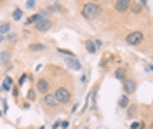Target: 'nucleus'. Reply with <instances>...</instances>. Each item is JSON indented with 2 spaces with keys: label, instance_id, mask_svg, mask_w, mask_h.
<instances>
[{
  "label": "nucleus",
  "instance_id": "f257e3e1",
  "mask_svg": "<svg viewBox=\"0 0 153 129\" xmlns=\"http://www.w3.org/2000/svg\"><path fill=\"white\" fill-rule=\"evenodd\" d=\"M101 12H103L101 5H97V4H94V2H89V4H85V5L82 7V18L91 21V19L99 18V16H101Z\"/></svg>",
  "mask_w": 153,
  "mask_h": 129
},
{
  "label": "nucleus",
  "instance_id": "f03ea898",
  "mask_svg": "<svg viewBox=\"0 0 153 129\" xmlns=\"http://www.w3.org/2000/svg\"><path fill=\"white\" fill-rule=\"evenodd\" d=\"M56 99L59 101V105H68L71 101V92L66 89V87H57L56 92H54Z\"/></svg>",
  "mask_w": 153,
  "mask_h": 129
},
{
  "label": "nucleus",
  "instance_id": "7ed1b4c3",
  "mask_svg": "<svg viewBox=\"0 0 153 129\" xmlns=\"http://www.w3.org/2000/svg\"><path fill=\"white\" fill-rule=\"evenodd\" d=\"M143 40H144V33L143 31H131V33L125 37L127 45H139Z\"/></svg>",
  "mask_w": 153,
  "mask_h": 129
},
{
  "label": "nucleus",
  "instance_id": "20e7f679",
  "mask_svg": "<svg viewBox=\"0 0 153 129\" xmlns=\"http://www.w3.org/2000/svg\"><path fill=\"white\" fill-rule=\"evenodd\" d=\"M42 103H44V107H47V108H57V107H59V101H57L56 96L51 94V92H45V94H44Z\"/></svg>",
  "mask_w": 153,
  "mask_h": 129
},
{
  "label": "nucleus",
  "instance_id": "39448f33",
  "mask_svg": "<svg viewBox=\"0 0 153 129\" xmlns=\"http://www.w3.org/2000/svg\"><path fill=\"white\" fill-rule=\"evenodd\" d=\"M136 89H137V82H136V80L124 79V92L127 94V96L134 94V92H136Z\"/></svg>",
  "mask_w": 153,
  "mask_h": 129
},
{
  "label": "nucleus",
  "instance_id": "423d86ee",
  "mask_svg": "<svg viewBox=\"0 0 153 129\" xmlns=\"http://www.w3.org/2000/svg\"><path fill=\"white\" fill-rule=\"evenodd\" d=\"M35 28H37L38 31H49L52 28V21L49 19V18H42V19H38L37 23H35Z\"/></svg>",
  "mask_w": 153,
  "mask_h": 129
},
{
  "label": "nucleus",
  "instance_id": "0eeeda50",
  "mask_svg": "<svg viewBox=\"0 0 153 129\" xmlns=\"http://www.w3.org/2000/svg\"><path fill=\"white\" fill-rule=\"evenodd\" d=\"M132 5V0H115V9L117 12H127Z\"/></svg>",
  "mask_w": 153,
  "mask_h": 129
},
{
  "label": "nucleus",
  "instance_id": "6e6552de",
  "mask_svg": "<svg viewBox=\"0 0 153 129\" xmlns=\"http://www.w3.org/2000/svg\"><path fill=\"white\" fill-rule=\"evenodd\" d=\"M66 65H68V66H70L71 70H75V72H78V70L82 68L80 61L76 60L75 56H66Z\"/></svg>",
  "mask_w": 153,
  "mask_h": 129
},
{
  "label": "nucleus",
  "instance_id": "1a4fd4ad",
  "mask_svg": "<svg viewBox=\"0 0 153 129\" xmlns=\"http://www.w3.org/2000/svg\"><path fill=\"white\" fill-rule=\"evenodd\" d=\"M37 91H38V92H42V94L49 92V82H47V80H45V79L37 80Z\"/></svg>",
  "mask_w": 153,
  "mask_h": 129
},
{
  "label": "nucleus",
  "instance_id": "9d476101",
  "mask_svg": "<svg viewBox=\"0 0 153 129\" xmlns=\"http://www.w3.org/2000/svg\"><path fill=\"white\" fill-rule=\"evenodd\" d=\"M129 105H131V99H129V96H127V94H122V96L118 98V107H120V108H127Z\"/></svg>",
  "mask_w": 153,
  "mask_h": 129
},
{
  "label": "nucleus",
  "instance_id": "9b49d317",
  "mask_svg": "<svg viewBox=\"0 0 153 129\" xmlns=\"http://www.w3.org/2000/svg\"><path fill=\"white\" fill-rule=\"evenodd\" d=\"M125 75H127V70H125V68H118V70H115V79L124 80V79H125Z\"/></svg>",
  "mask_w": 153,
  "mask_h": 129
},
{
  "label": "nucleus",
  "instance_id": "f8f14e48",
  "mask_svg": "<svg viewBox=\"0 0 153 129\" xmlns=\"http://www.w3.org/2000/svg\"><path fill=\"white\" fill-rule=\"evenodd\" d=\"M111 60H113V56H111V54H105V58L99 61V66H101V68H106V66H108V63H110Z\"/></svg>",
  "mask_w": 153,
  "mask_h": 129
},
{
  "label": "nucleus",
  "instance_id": "ddd939ff",
  "mask_svg": "<svg viewBox=\"0 0 153 129\" xmlns=\"http://www.w3.org/2000/svg\"><path fill=\"white\" fill-rule=\"evenodd\" d=\"M28 49L31 51V52H37V51H44L45 49V45H44V44H30Z\"/></svg>",
  "mask_w": 153,
  "mask_h": 129
},
{
  "label": "nucleus",
  "instance_id": "4468645a",
  "mask_svg": "<svg viewBox=\"0 0 153 129\" xmlns=\"http://www.w3.org/2000/svg\"><path fill=\"white\" fill-rule=\"evenodd\" d=\"M10 86H12V79H10V77H5V79H4V84H2V89L9 91Z\"/></svg>",
  "mask_w": 153,
  "mask_h": 129
},
{
  "label": "nucleus",
  "instance_id": "2eb2a0df",
  "mask_svg": "<svg viewBox=\"0 0 153 129\" xmlns=\"http://www.w3.org/2000/svg\"><path fill=\"white\" fill-rule=\"evenodd\" d=\"M85 47H87V51H89V52H91V54H94L96 51V47H94V42H92V40H85Z\"/></svg>",
  "mask_w": 153,
  "mask_h": 129
},
{
  "label": "nucleus",
  "instance_id": "dca6fc26",
  "mask_svg": "<svg viewBox=\"0 0 153 129\" xmlns=\"http://www.w3.org/2000/svg\"><path fill=\"white\" fill-rule=\"evenodd\" d=\"M136 110H137V107H134V105H129L127 107V117L129 119H132L134 115H136Z\"/></svg>",
  "mask_w": 153,
  "mask_h": 129
},
{
  "label": "nucleus",
  "instance_id": "f3484780",
  "mask_svg": "<svg viewBox=\"0 0 153 129\" xmlns=\"http://www.w3.org/2000/svg\"><path fill=\"white\" fill-rule=\"evenodd\" d=\"M21 18H23V10H21V9H14V12H12V19L19 21Z\"/></svg>",
  "mask_w": 153,
  "mask_h": 129
},
{
  "label": "nucleus",
  "instance_id": "a211bd4d",
  "mask_svg": "<svg viewBox=\"0 0 153 129\" xmlns=\"http://www.w3.org/2000/svg\"><path fill=\"white\" fill-rule=\"evenodd\" d=\"M9 30H10V25H9V23H4V25L0 26V35H4V33H9Z\"/></svg>",
  "mask_w": 153,
  "mask_h": 129
},
{
  "label": "nucleus",
  "instance_id": "6ab92c4d",
  "mask_svg": "<svg viewBox=\"0 0 153 129\" xmlns=\"http://www.w3.org/2000/svg\"><path fill=\"white\" fill-rule=\"evenodd\" d=\"M9 52H7V51H4V52H0V61H2V63H7V61H9Z\"/></svg>",
  "mask_w": 153,
  "mask_h": 129
},
{
  "label": "nucleus",
  "instance_id": "aec40b11",
  "mask_svg": "<svg viewBox=\"0 0 153 129\" xmlns=\"http://www.w3.org/2000/svg\"><path fill=\"white\" fill-rule=\"evenodd\" d=\"M144 126H146L144 122H132L131 124V129H139V128H144Z\"/></svg>",
  "mask_w": 153,
  "mask_h": 129
},
{
  "label": "nucleus",
  "instance_id": "412c9836",
  "mask_svg": "<svg viewBox=\"0 0 153 129\" xmlns=\"http://www.w3.org/2000/svg\"><path fill=\"white\" fill-rule=\"evenodd\" d=\"M26 98H28V101H33V99H35V91L30 89L28 92H26Z\"/></svg>",
  "mask_w": 153,
  "mask_h": 129
},
{
  "label": "nucleus",
  "instance_id": "4be33fe9",
  "mask_svg": "<svg viewBox=\"0 0 153 129\" xmlns=\"http://www.w3.org/2000/svg\"><path fill=\"white\" fill-rule=\"evenodd\" d=\"M57 52H61V54H66V56H75L71 51H68V49H57Z\"/></svg>",
  "mask_w": 153,
  "mask_h": 129
},
{
  "label": "nucleus",
  "instance_id": "5701e85b",
  "mask_svg": "<svg viewBox=\"0 0 153 129\" xmlns=\"http://www.w3.org/2000/svg\"><path fill=\"white\" fill-rule=\"evenodd\" d=\"M92 42H94V47H96V49H101V47H103V40L97 39V40H92Z\"/></svg>",
  "mask_w": 153,
  "mask_h": 129
},
{
  "label": "nucleus",
  "instance_id": "b1692460",
  "mask_svg": "<svg viewBox=\"0 0 153 129\" xmlns=\"http://www.w3.org/2000/svg\"><path fill=\"white\" fill-rule=\"evenodd\" d=\"M26 7H28V9H33V7H35V0H28V2H26Z\"/></svg>",
  "mask_w": 153,
  "mask_h": 129
},
{
  "label": "nucleus",
  "instance_id": "393cba45",
  "mask_svg": "<svg viewBox=\"0 0 153 129\" xmlns=\"http://www.w3.org/2000/svg\"><path fill=\"white\" fill-rule=\"evenodd\" d=\"M141 7H143L141 4H136V5L132 7V12H139V10H141Z\"/></svg>",
  "mask_w": 153,
  "mask_h": 129
},
{
  "label": "nucleus",
  "instance_id": "a878e982",
  "mask_svg": "<svg viewBox=\"0 0 153 129\" xmlns=\"http://www.w3.org/2000/svg\"><path fill=\"white\" fill-rule=\"evenodd\" d=\"M68 126H70V122H68V120H63V122H61V126H59V128H63V129H66Z\"/></svg>",
  "mask_w": 153,
  "mask_h": 129
},
{
  "label": "nucleus",
  "instance_id": "bb28decb",
  "mask_svg": "<svg viewBox=\"0 0 153 129\" xmlns=\"http://www.w3.org/2000/svg\"><path fill=\"white\" fill-rule=\"evenodd\" d=\"M26 79H28V75H21V79H19V86H23V82H25Z\"/></svg>",
  "mask_w": 153,
  "mask_h": 129
},
{
  "label": "nucleus",
  "instance_id": "cd10ccee",
  "mask_svg": "<svg viewBox=\"0 0 153 129\" xmlns=\"http://www.w3.org/2000/svg\"><path fill=\"white\" fill-rule=\"evenodd\" d=\"M59 126H61V120H56V122L52 124V129H57V128H59Z\"/></svg>",
  "mask_w": 153,
  "mask_h": 129
},
{
  "label": "nucleus",
  "instance_id": "c85d7f7f",
  "mask_svg": "<svg viewBox=\"0 0 153 129\" xmlns=\"http://www.w3.org/2000/svg\"><path fill=\"white\" fill-rule=\"evenodd\" d=\"M12 94H14V96L18 98V94H19V89H18V87H14V89H12Z\"/></svg>",
  "mask_w": 153,
  "mask_h": 129
},
{
  "label": "nucleus",
  "instance_id": "c756f323",
  "mask_svg": "<svg viewBox=\"0 0 153 129\" xmlns=\"http://www.w3.org/2000/svg\"><path fill=\"white\" fill-rule=\"evenodd\" d=\"M7 39H9V40H16V35H14V33H9V35H7Z\"/></svg>",
  "mask_w": 153,
  "mask_h": 129
},
{
  "label": "nucleus",
  "instance_id": "7c9ffc66",
  "mask_svg": "<svg viewBox=\"0 0 153 129\" xmlns=\"http://www.w3.org/2000/svg\"><path fill=\"white\" fill-rule=\"evenodd\" d=\"M0 42H4V35H0Z\"/></svg>",
  "mask_w": 153,
  "mask_h": 129
},
{
  "label": "nucleus",
  "instance_id": "2f4dec72",
  "mask_svg": "<svg viewBox=\"0 0 153 129\" xmlns=\"http://www.w3.org/2000/svg\"><path fill=\"white\" fill-rule=\"evenodd\" d=\"M139 129H146V126H144V128H139Z\"/></svg>",
  "mask_w": 153,
  "mask_h": 129
},
{
  "label": "nucleus",
  "instance_id": "473e14b6",
  "mask_svg": "<svg viewBox=\"0 0 153 129\" xmlns=\"http://www.w3.org/2000/svg\"><path fill=\"white\" fill-rule=\"evenodd\" d=\"M51 2H57V0H51Z\"/></svg>",
  "mask_w": 153,
  "mask_h": 129
},
{
  "label": "nucleus",
  "instance_id": "72a5a7b5",
  "mask_svg": "<svg viewBox=\"0 0 153 129\" xmlns=\"http://www.w3.org/2000/svg\"><path fill=\"white\" fill-rule=\"evenodd\" d=\"M2 113H4V112H0V115H2Z\"/></svg>",
  "mask_w": 153,
  "mask_h": 129
}]
</instances>
